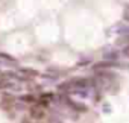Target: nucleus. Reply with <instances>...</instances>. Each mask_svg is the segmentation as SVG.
<instances>
[{
    "mask_svg": "<svg viewBox=\"0 0 129 123\" xmlns=\"http://www.w3.org/2000/svg\"><path fill=\"white\" fill-rule=\"evenodd\" d=\"M23 73H24V75H30V76H37V75H38V72H35V70H29V69L23 70Z\"/></svg>",
    "mask_w": 129,
    "mask_h": 123,
    "instance_id": "1a4fd4ad",
    "label": "nucleus"
},
{
    "mask_svg": "<svg viewBox=\"0 0 129 123\" xmlns=\"http://www.w3.org/2000/svg\"><path fill=\"white\" fill-rule=\"evenodd\" d=\"M21 100H23V102H29V103H35L34 96H30V94H27V96H21Z\"/></svg>",
    "mask_w": 129,
    "mask_h": 123,
    "instance_id": "6e6552de",
    "label": "nucleus"
},
{
    "mask_svg": "<svg viewBox=\"0 0 129 123\" xmlns=\"http://www.w3.org/2000/svg\"><path fill=\"white\" fill-rule=\"evenodd\" d=\"M0 76H2V73H0Z\"/></svg>",
    "mask_w": 129,
    "mask_h": 123,
    "instance_id": "f8f14e48",
    "label": "nucleus"
},
{
    "mask_svg": "<svg viewBox=\"0 0 129 123\" xmlns=\"http://www.w3.org/2000/svg\"><path fill=\"white\" fill-rule=\"evenodd\" d=\"M115 66H117V61H108V59H105V61H102V63H97L94 66V69L96 70H103V69H112Z\"/></svg>",
    "mask_w": 129,
    "mask_h": 123,
    "instance_id": "20e7f679",
    "label": "nucleus"
},
{
    "mask_svg": "<svg viewBox=\"0 0 129 123\" xmlns=\"http://www.w3.org/2000/svg\"><path fill=\"white\" fill-rule=\"evenodd\" d=\"M123 55H124L126 58H129V46H126V47H123Z\"/></svg>",
    "mask_w": 129,
    "mask_h": 123,
    "instance_id": "9d476101",
    "label": "nucleus"
},
{
    "mask_svg": "<svg viewBox=\"0 0 129 123\" xmlns=\"http://www.w3.org/2000/svg\"><path fill=\"white\" fill-rule=\"evenodd\" d=\"M127 20H129V15H127Z\"/></svg>",
    "mask_w": 129,
    "mask_h": 123,
    "instance_id": "9b49d317",
    "label": "nucleus"
},
{
    "mask_svg": "<svg viewBox=\"0 0 129 123\" xmlns=\"http://www.w3.org/2000/svg\"><path fill=\"white\" fill-rule=\"evenodd\" d=\"M64 100H66V102L69 103V106H70V108H73V109H76V111H79V112H84V111H87V106H84L82 103L73 102V100H72V99H69V97H64Z\"/></svg>",
    "mask_w": 129,
    "mask_h": 123,
    "instance_id": "39448f33",
    "label": "nucleus"
},
{
    "mask_svg": "<svg viewBox=\"0 0 129 123\" xmlns=\"http://www.w3.org/2000/svg\"><path fill=\"white\" fill-rule=\"evenodd\" d=\"M29 114H30V117H34V118H37V120H41V118L44 117V111H43L37 103H32V105H30Z\"/></svg>",
    "mask_w": 129,
    "mask_h": 123,
    "instance_id": "7ed1b4c3",
    "label": "nucleus"
},
{
    "mask_svg": "<svg viewBox=\"0 0 129 123\" xmlns=\"http://www.w3.org/2000/svg\"><path fill=\"white\" fill-rule=\"evenodd\" d=\"M103 59H108V61H117L118 59V53L117 52H106L103 55Z\"/></svg>",
    "mask_w": 129,
    "mask_h": 123,
    "instance_id": "0eeeda50",
    "label": "nucleus"
},
{
    "mask_svg": "<svg viewBox=\"0 0 129 123\" xmlns=\"http://www.w3.org/2000/svg\"><path fill=\"white\" fill-rule=\"evenodd\" d=\"M0 63H6V64H15V59L9 56L8 53H0Z\"/></svg>",
    "mask_w": 129,
    "mask_h": 123,
    "instance_id": "423d86ee",
    "label": "nucleus"
},
{
    "mask_svg": "<svg viewBox=\"0 0 129 123\" xmlns=\"http://www.w3.org/2000/svg\"><path fill=\"white\" fill-rule=\"evenodd\" d=\"M14 105H15L14 96L9 94V93H3L2 94V99H0V108H2L3 111H9V109L14 108Z\"/></svg>",
    "mask_w": 129,
    "mask_h": 123,
    "instance_id": "f03ea898",
    "label": "nucleus"
},
{
    "mask_svg": "<svg viewBox=\"0 0 129 123\" xmlns=\"http://www.w3.org/2000/svg\"><path fill=\"white\" fill-rule=\"evenodd\" d=\"M0 90H3V91H20L21 85L18 84V81H14V78L12 79L2 78L0 79Z\"/></svg>",
    "mask_w": 129,
    "mask_h": 123,
    "instance_id": "f257e3e1",
    "label": "nucleus"
}]
</instances>
